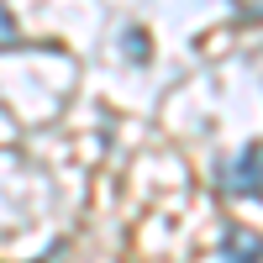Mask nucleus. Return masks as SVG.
Here are the masks:
<instances>
[{
	"label": "nucleus",
	"instance_id": "obj_3",
	"mask_svg": "<svg viewBox=\"0 0 263 263\" xmlns=\"http://www.w3.org/2000/svg\"><path fill=\"white\" fill-rule=\"evenodd\" d=\"M21 48V21L11 16V6H0V53H16Z\"/></svg>",
	"mask_w": 263,
	"mask_h": 263
},
{
	"label": "nucleus",
	"instance_id": "obj_4",
	"mask_svg": "<svg viewBox=\"0 0 263 263\" xmlns=\"http://www.w3.org/2000/svg\"><path fill=\"white\" fill-rule=\"evenodd\" d=\"M121 53H126L132 63H147V58H153V53H147V32H142V27L121 32Z\"/></svg>",
	"mask_w": 263,
	"mask_h": 263
},
{
	"label": "nucleus",
	"instance_id": "obj_2",
	"mask_svg": "<svg viewBox=\"0 0 263 263\" xmlns=\"http://www.w3.org/2000/svg\"><path fill=\"white\" fill-rule=\"evenodd\" d=\"M216 258L221 263H263V237L242 221H232L221 232V242H216Z\"/></svg>",
	"mask_w": 263,
	"mask_h": 263
},
{
	"label": "nucleus",
	"instance_id": "obj_1",
	"mask_svg": "<svg viewBox=\"0 0 263 263\" xmlns=\"http://www.w3.org/2000/svg\"><path fill=\"white\" fill-rule=\"evenodd\" d=\"M216 190H221L227 200H263V147L258 142L237 147L221 163V174H216Z\"/></svg>",
	"mask_w": 263,
	"mask_h": 263
}]
</instances>
